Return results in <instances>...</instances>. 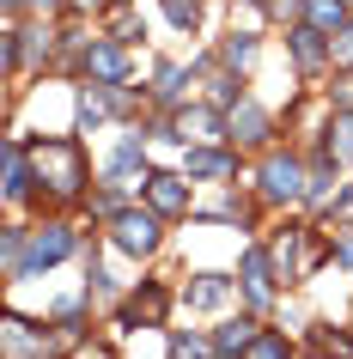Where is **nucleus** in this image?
<instances>
[{
    "mask_svg": "<svg viewBox=\"0 0 353 359\" xmlns=\"http://www.w3.org/2000/svg\"><path fill=\"white\" fill-rule=\"evenodd\" d=\"M31 165H37V201H55V208H74L86 201V183H92V165H86V147L79 134H49V140H31Z\"/></svg>",
    "mask_w": 353,
    "mask_h": 359,
    "instance_id": "f257e3e1",
    "label": "nucleus"
},
{
    "mask_svg": "<svg viewBox=\"0 0 353 359\" xmlns=\"http://www.w3.org/2000/svg\"><path fill=\"white\" fill-rule=\"evenodd\" d=\"M165 213H152L147 201H128V208H116L110 219H104V244L116 250V256H128V262H147V256H159V244H165Z\"/></svg>",
    "mask_w": 353,
    "mask_h": 359,
    "instance_id": "f03ea898",
    "label": "nucleus"
},
{
    "mask_svg": "<svg viewBox=\"0 0 353 359\" xmlns=\"http://www.w3.org/2000/svg\"><path fill=\"white\" fill-rule=\"evenodd\" d=\"M305 183H311V158H298L293 147H268L256 165V195L268 208H293L305 201Z\"/></svg>",
    "mask_w": 353,
    "mask_h": 359,
    "instance_id": "7ed1b4c3",
    "label": "nucleus"
},
{
    "mask_svg": "<svg viewBox=\"0 0 353 359\" xmlns=\"http://www.w3.org/2000/svg\"><path fill=\"white\" fill-rule=\"evenodd\" d=\"M74 250H79V231L67 226V219H43V226H31V238H25V262H19V280H37V274L61 268Z\"/></svg>",
    "mask_w": 353,
    "mask_h": 359,
    "instance_id": "20e7f679",
    "label": "nucleus"
},
{
    "mask_svg": "<svg viewBox=\"0 0 353 359\" xmlns=\"http://www.w3.org/2000/svg\"><path fill=\"white\" fill-rule=\"evenodd\" d=\"M74 74L86 79V86H128V79H134V55H128V43H122V37L104 31V37H92L74 55Z\"/></svg>",
    "mask_w": 353,
    "mask_h": 359,
    "instance_id": "39448f33",
    "label": "nucleus"
},
{
    "mask_svg": "<svg viewBox=\"0 0 353 359\" xmlns=\"http://www.w3.org/2000/svg\"><path fill=\"white\" fill-rule=\"evenodd\" d=\"M238 299H244V311H256V317L280 299V274H274L268 244H244V256H238Z\"/></svg>",
    "mask_w": 353,
    "mask_h": 359,
    "instance_id": "423d86ee",
    "label": "nucleus"
},
{
    "mask_svg": "<svg viewBox=\"0 0 353 359\" xmlns=\"http://www.w3.org/2000/svg\"><path fill=\"white\" fill-rule=\"evenodd\" d=\"M171 128H177V147H225L232 140V110H220L213 97L207 104H183L171 116Z\"/></svg>",
    "mask_w": 353,
    "mask_h": 359,
    "instance_id": "0eeeda50",
    "label": "nucleus"
},
{
    "mask_svg": "<svg viewBox=\"0 0 353 359\" xmlns=\"http://www.w3.org/2000/svg\"><path fill=\"white\" fill-rule=\"evenodd\" d=\"M140 201H147L152 213H165V219H189V213H195V177H189V170H147Z\"/></svg>",
    "mask_w": 353,
    "mask_h": 359,
    "instance_id": "6e6552de",
    "label": "nucleus"
},
{
    "mask_svg": "<svg viewBox=\"0 0 353 359\" xmlns=\"http://www.w3.org/2000/svg\"><path fill=\"white\" fill-rule=\"evenodd\" d=\"M55 347H61V335L49 323H25L19 311L0 317V353L6 359H55Z\"/></svg>",
    "mask_w": 353,
    "mask_h": 359,
    "instance_id": "1a4fd4ad",
    "label": "nucleus"
},
{
    "mask_svg": "<svg viewBox=\"0 0 353 359\" xmlns=\"http://www.w3.org/2000/svg\"><path fill=\"white\" fill-rule=\"evenodd\" d=\"M147 128H134V134H122V140H116L110 147V158H104V183H110V189H140V183H147Z\"/></svg>",
    "mask_w": 353,
    "mask_h": 359,
    "instance_id": "9d476101",
    "label": "nucleus"
},
{
    "mask_svg": "<svg viewBox=\"0 0 353 359\" xmlns=\"http://www.w3.org/2000/svg\"><path fill=\"white\" fill-rule=\"evenodd\" d=\"M171 311V286L165 280H140L134 292H122L116 304V329H159Z\"/></svg>",
    "mask_w": 353,
    "mask_h": 359,
    "instance_id": "9b49d317",
    "label": "nucleus"
},
{
    "mask_svg": "<svg viewBox=\"0 0 353 359\" xmlns=\"http://www.w3.org/2000/svg\"><path fill=\"white\" fill-rule=\"evenodd\" d=\"M232 147H250V152H268L274 147V110L256 104V97H244L238 110H232Z\"/></svg>",
    "mask_w": 353,
    "mask_h": 359,
    "instance_id": "f8f14e48",
    "label": "nucleus"
},
{
    "mask_svg": "<svg viewBox=\"0 0 353 359\" xmlns=\"http://www.w3.org/2000/svg\"><path fill=\"white\" fill-rule=\"evenodd\" d=\"M286 55H293L298 74H329V31L293 19V25H286Z\"/></svg>",
    "mask_w": 353,
    "mask_h": 359,
    "instance_id": "ddd939ff",
    "label": "nucleus"
},
{
    "mask_svg": "<svg viewBox=\"0 0 353 359\" xmlns=\"http://www.w3.org/2000/svg\"><path fill=\"white\" fill-rule=\"evenodd\" d=\"M183 170L195 183H238V147H183Z\"/></svg>",
    "mask_w": 353,
    "mask_h": 359,
    "instance_id": "4468645a",
    "label": "nucleus"
},
{
    "mask_svg": "<svg viewBox=\"0 0 353 359\" xmlns=\"http://www.w3.org/2000/svg\"><path fill=\"white\" fill-rule=\"evenodd\" d=\"M0 195H6V208H25L37 195V165H31V147L19 134H6V183H0Z\"/></svg>",
    "mask_w": 353,
    "mask_h": 359,
    "instance_id": "2eb2a0df",
    "label": "nucleus"
},
{
    "mask_svg": "<svg viewBox=\"0 0 353 359\" xmlns=\"http://www.w3.org/2000/svg\"><path fill=\"white\" fill-rule=\"evenodd\" d=\"M183 299H189V311H220V304H232V299H238V268H232V274H225V268H201V274H189Z\"/></svg>",
    "mask_w": 353,
    "mask_h": 359,
    "instance_id": "dca6fc26",
    "label": "nucleus"
},
{
    "mask_svg": "<svg viewBox=\"0 0 353 359\" xmlns=\"http://www.w3.org/2000/svg\"><path fill=\"white\" fill-rule=\"evenodd\" d=\"M189 86H195V67H183V61H159L152 67V104L165 116H177L189 104Z\"/></svg>",
    "mask_w": 353,
    "mask_h": 359,
    "instance_id": "f3484780",
    "label": "nucleus"
},
{
    "mask_svg": "<svg viewBox=\"0 0 353 359\" xmlns=\"http://www.w3.org/2000/svg\"><path fill=\"white\" fill-rule=\"evenodd\" d=\"M116 122V104H110V86H86L79 79V97H74V134H98Z\"/></svg>",
    "mask_w": 353,
    "mask_h": 359,
    "instance_id": "a211bd4d",
    "label": "nucleus"
},
{
    "mask_svg": "<svg viewBox=\"0 0 353 359\" xmlns=\"http://www.w3.org/2000/svg\"><path fill=\"white\" fill-rule=\"evenodd\" d=\"M256 335H262V317H256V311H238V317H220V329H213V353H220V359H244Z\"/></svg>",
    "mask_w": 353,
    "mask_h": 359,
    "instance_id": "6ab92c4d",
    "label": "nucleus"
},
{
    "mask_svg": "<svg viewBox=\"0 0 353 359\" xmlns=\"http://www.w3.org/2000/svg\"><path fill=\"white\" fill-rule=\"evenodd\" d=\"M335 177H341V165H335V152L317 140V152H311V183H305V208H329V201H335Z\"/></svg>",
    "mask_w": 353,
    "mask_h": 359,
    "instance_id": "aec40b11",
    "label": "nucleus"
},
{
    "mask_svg": "<svg viewBox=\"0 0 353 359\" xmlns=\"http://www.w3.org/2000/svg\"><path fill=\"white\" fill-rule=\"evenodd\" d=\"M317 134H323V147L335 152V165L347 170V165H353V104H335V110H329V122H323Z\"/></svg>",
    "mask_w": 353,
    "mask_h": 359,
    "instance_id": "412c9836",
    "label": "nucleus"
},
{
    "mask_svg": "<svg viewBox=\"0 0 353 359\" xmlns=\"http://www.w3.org/2000/svg\"><path fill=\"white\" fill-rule=\"evenodd\" d=\"M256 55H262V43H256V31H225V43H220V67H232V74H250L256 67Z\"/></svg>",
    "mask_w": 353,
    "mask_h": 359,
    "instance_id": "4be33fe9",
    "label": "nucleus"
},
{
    "mask_svg": "<svg viewBox=\"0 0 353 359\" xmlns=\"http://www.w3.org/2000/svg\"><path fill=\"white\" fill-rule=\"evenodd\" d=\"M353 19V0H305V25H317V31H341V25Z\"/></svg>",
    "mask_w": 353,
    "mask_h": 359,
    "instance_id": "5701e85b",
    "label": "nucleus"
},
{
    "mask_svg": "<svg viewBox=\"0 0 353 359\" xmlns=\"http://www.w3.org/2000/svg\"><path fill=\"white\" fill-rule=\"evenodd\" d=\"M244 359H298V347H293L286 329H268V323H262V335L250 341V353H244Z\"/></svg>",
    "mask_w": 353,
    "mask_h": 359,
    "instance_id": "b1692460",
    "label": "nucleus"
},
{
    "mask_svg": "<svg viewBox=\"0 0 353 359\" xmlns=\"http://www.w3.org/2000/svg\"><path fill=\"white\" fill-rule=\"evenodd\" d=\"M311 359H353V335H335L329 323H311Z\"/></svg>",
    "mask_w": 353,
    "mask_h": 359,
    "instance_id": "393cba45",
    "label": "nucleus"
},
{
    "mask_svg": "<svg viewBox=\"0 0 353 359\" xmlns=\"http://www.w3.org/2000/svg\"><path fill=\"white\" fill-rule=\"evenodd\" d=\"M207 86H213V104H220V110H238L244 97H250V92H244V86H250V74H232V67H220Z\"/></svg>",
    "mask_w": 353,
    "mask_h": 359,
    "instance_id": "a878e982",
    "label": "nucleus"
},
{
    "mask_svg": "<svg viewBox=\"0 0 353 359\" xmlns=\"http://www.w3.org/2000/svg\"><path fill=\"white\" fill-rule=\"evenodd\" d=\"M171 353L177 359H220L213 353V335H189V329H171Z\"/></svg>",
    "mask_w": 353,
    "mask_h": 359,
    "instance_id": "bb28decb",
    "label": "nucleus"
},
{
    "mask_svg": "<svg viewBox=\"0 0 353 359\" xmlns=\"http://www.w3.org/2000/svg\"><path fill=\"white\" fill-rule=\"evenodd\" d=\"M159 6H165V19L177 25V31H201V0H159Z\"/></svg>",
    "mask_w": 353,
    "mask_h": 359,
    "instance_id": "cd10ccee",
    "label": "nucleus"
},
{
    "mask_svg": "<svg viewBox=\"0 0 353 359\" xmlns=\"http://www.w3.org/2000/svg\"><path fill=\"white\" fill-rule=\"evenodd\" d=\"M329 74H353V19L329 37Z\"/></svg>",
    "mask_w": 353,
    "mask_h": 359,
    "instance_id": "c85d7f7f",
    "label": "nucleus"
},
{
    "mask_svg": "<svg viewBox=\"0 0 353 359\" xmlns=\"http://www.w3.org/2000/svg\"><path fill=\"white\" fill-rule=\"evenodd\" d=\"M329 262L353 274V226H335V231H329Z\"/></svg>",
    "mask_w": 353,
    "mask_h": 359,
    "instance_id": "c756f323",
    "label": "nucleus"
},
{
    "mask_svg": "<svg viewBox=\"0 0 353 359\" xmlns=\"http://www.w3.org/2000/svg\"><path fill=\"white\" fill-rule=\"evenodd\" d=\"M110 37H122V43H134V37H140V25H134V13H128V6H110Z\"/></svg>",
    "mask_w": 353,
    "mask_h": 359,
    "instance_id": "7c9ffc66",
    "label": "nucleus"
},
{
    "mask_svg": "<svg viewBox=\"0 0 353 359\" xmlns=\"http://www.w3.org/2000/svg\"><path fill=\"white\" fill-rule=\"evenodd\" d=\"M25 13H31V19H55V13H67V0H19Z\"/></svg>",
    "mask_w": 353,
    "mask_h": 359,
    "instance_id": "2f4dec72",
    "label": "nucleus"
},
{
    "mask_svg": "<svg viewBox=\"0 0 353 359\" xmlns=\"http://www.w3.org/2000/svg\"><path fill=\"white\" fill-rule=\"evenodd\" d=\"M67 13H79V19L92 13V19H98V13H110V0H67Z\"/></svg>",
    "mask_w": 353,
    "mask_h": 359,
    "instance_id": "473e14b6",
    "label": "nucleus"
},
{
    "mask_svg": "<svg viewBox=\"0 0 353 359\" xmlns=\"http://www.w3.org/2000/svg\"><path fill=\"white\" fill-rule=\"evenodd\" d=\"M329 213H353V183H341V189H335V201H329Z\"/></svg>",
    "mask_w": 353,
    "mask_h": 359,
    "instance_id": "72a5a7b5",
    "label": "nucleus"
}]
</instances>
